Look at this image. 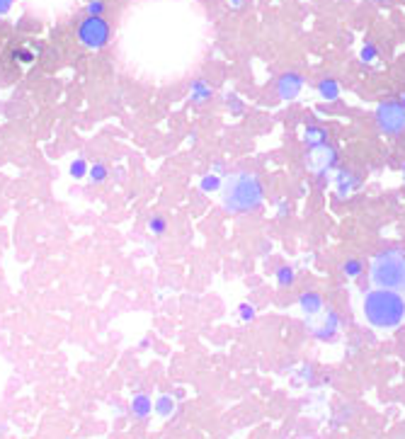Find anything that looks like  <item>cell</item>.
<instances>
[{"label":"cell","instance_id":"6da1fadb","mask_svg":"<svg viewBox=\"0 0 405 439\" xmlns=\"http://www.w3.org/2000/svg\"><path fill=\"white\" fill-rule=\"evenodd\" d=\"M374 282L386 289H405V265L396 258H381L374 265Z\"/></svg>","mask_w":405,"mask_h":439}]
</instances>
